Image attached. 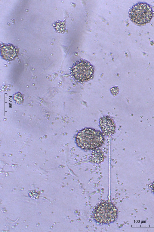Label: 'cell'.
Returning a JSON list of instances; mask_svg holds the SVG:
<instances>
[{
    "label": "cell",
    "instance_id": "1",
    "mask_svg": "<svg viewBox=\"0 0 154 232\" xmlns=\"http://www.w3.org/2000/svg\"><path fill=\"white\" fill-rule=\"evenodd\" d=\"M104 140L102 132L91 128H85L80 130L75 137L77 146L85 150L96 149L102 145Z\"/></svg>",
    "mask_w": 154,
    "mask_h": 232
},
{
    "label": "cell",
    "instance_id": "2",
    "mask_svg": "<svg viewBox=\"0 0 154 232\" xmlns=\"http://www.w3.org/2000/svg\"><path fill=\"white\" fill-rule=\"evenodd\" d=\"M116 207L107 201L100 203L95 208L94 216L95 221L101 224H108L114 221L117 216Z\"/></svg>",
    "mask_w": 154,
    "mask_h": 232
},
{
    "label": "cell",
    "instance_id": "3",
    "mask_svg": "<svg viewBox=\"0 0 154 232\" xmlns=\"http://www.w3.org/2000/svg\"><path fill=\"white\" fill-rule=\"evenodd\" d=\"M71 73L77 81L83 82L91 79L93 77L94 68L88 61L81 59L73 65Z\"/></svg>",
    "mask_w": 154,
    "mask_h": 232
},
{
    "label": "cell",
    "instance_id": "4",
    "mask_svg": "<svg viewBox=\"0 0 154 232\" xmlns=\"http://www.w3.org/2000/svg\"><path fill=\"white\" fill-rule=\"evenodd\" d=\"M132 21L139 24H145L150 21L153 15L151 7L145 3H138L134 6L129 12Z\"/></svg>",
    "mask_w": 154,
    "mask_h": 232
},
{
    "label": "cell",
    "instance_id": "5",
    "mask_svg": "<svg viewBox=\"0 0 154 232\" xmlns=\"http://www.w3.org/2000/svg\"><path fill=\"white\" fill-rule=\"evenodd\" d=\"M99 126L102 133L106 136L113 134L116 130V126L114 120L109 116H104L100 119Z\"/></svg>",
    "mask_w": 154,
    "mask_h": 232
},
{
    "label": "cell",
    "instance_id": "6",
    "mask_svg": "<svg viewBox=\"0 0 154 232\" xmlns=\"http://www.w3.org/2000/svg\"><path fill=\"white\" fill-rule=\"evenodd\" d=\"M1 55L6 60L11 61L14 59L17 53V49L12 45L7 44L1 47Z\"/></svg>",
    "mask_w": 154,
    "mask_h": 232
},
{
    "label": "cell",
    "instance_id": "7",
    "mask_svg": "<svg viewBox=\"0 0 154 232\" xmlns=\"http://www.w3.org/2000/svg\"><path fill=\"white\" fill-rule=\"evenodd\" d=\"M14 100L17 104L21 103L23 101V98L21 94H15L13 97Z\"/></svg>",
    "mask_w": 154,
    "mask_h": 232
},
{
    "label": "cell",
    "instance_id": "8",
    "mask_svg": "<svg viewBox=\"0 0 154 232\" xmlns=\"http://www.w3.org/2000/svg\"><path fill=\"white\" fill-rule=\"evenodd\" d=\"M153 191H154V183H153Z\"/></svg>",
    "mask_w": 154,
    "mask_h": 232
}]
</instances>
